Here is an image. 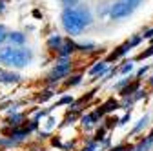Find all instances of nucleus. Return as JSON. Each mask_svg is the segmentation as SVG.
I'll use <instances>...</instances> for the list:
<instances>
[{
  "label": "nucleus",
  "instance_id": "nucleus-30",
  "mask_svg": "<svg viewBox=\"0 0 153 151\" xmlns=\"http://www.w3.org/2000/svg\"><path fill=\"white\" fill-rule=\"evenodd\" d=\"M119 2H128V0H119Z\"/></svg>",
  "mask_w": 153,
  "mask_h": 151
},
{
  "label": "nucleus",
  "instance_id": "nucleus-14",
  "mask_svg": "<svg viewBox=\"0 0 153 151\" xmlns=\"http://www.w3.org/2000/svg\"><path fill=\"white\" fill-rule=\"evenodd\" d=\"M133 71V62H126L122 67H120V73L122 75H128V73H131Z\"/></svg>",
  "mask_w": 153,
  "mask_h": 151
},
{
  "label": "nucleus",
  "instance_id": "nucleus-6",
  "mask_svg": "<svg viewBox=\"0 0 153 151\" xmlns=\"http://www.w3.org/2000/svg\"><path fill=\"white\" fill-rule=\"evenodd\" d=\"M99 117H100V115H99V111H95V113H89V115H84L80 122H82V126H84L86 129H89L95 122L99 120Z\"/></svg>",
  "mask_w": 153,
  "mask_h": 151
},
{
  "label": "nucleus",
  "instance_id": "nucleus-20",
  "mask_svg": "<svg viewBox=\"0 0 153 151\" xmlns=\"http://www.w3.org/2000/svg\"><path fill=\"white\" fill-rule=\"evenodd\" d=\"M7 38V33H6V27L4 26H0V44H2L4 40Z\"/></svg>",
  "mask_w": 153,
  "mask_h": 151
},
{
  "label": "nucleus",
  "instance_id": "nucleus-24",
  "mask_svg": "<svg viewBox=\"0 0 153 151\" xmlns=\"http://www.w3.org/2000/svg\"><path fill=\"white\" fill-rule=\"evenodd\" d=\"M128 120H129V113H128V115H124V117H122V118L119 120V124H126Z\"/></svg>",
  "mask_w": 153,
  "mask_h": 151
},
{
  "label": "nucleus",
  "instance_id": "nucleus-4",
  "mask_svg": "<svg viewBox=\"0 0 153 151\" xmlns=\"http://www.w3.org/2000/svg\"><path fill=\"white\" fill-rule=\"evenodd\" d=\"M131 11H133V7H131L128 2H117V4L109 9V15H111V18H124V16H128Z\"/></svg>",
  "mask_w": 153,
  "mask_h": 151
},
{
  "label": "nucleus",
  "instance_id": "nucleus-19",
  "mask_svg": "<svg viewBox=\"0 0 153 151\" xmlns=\"http://www.w3.org/2000/svg\"><path fill=\"white\" fill-rule=\"evenodd\" d=\"M60 2H62V6H64V7H73L76 2H79V0H60Z\"/></svg>",
  "mask_w": 153,
  "mask_h": 151
},
{
  "label": "nucleus",
  "instance_id": "nucleus-5",
  "mask_svg": "<svg viewBox=\"0 0 153 151\" xmlns=\"http://www.w3.org/2000/svg\"><path fill=\"white\" fill-rule=\"evenodd\" d=\"M73 51H76V44H75V42H71V40L62 42V46L59 47V55H60V56H64V58H66V56H69Z\"/></svg>",
  "mask_w": 153,
  "mask_h": 151
},
{
  "label": "nucleus",
  "instance_id": "nucleus-31",
  "mask_svg": "<svg viewBox=\"0 0 153 151\" xmlns=\"http://www.w3.org/2000/svg\"><path fill=\"white\" fill-rule=\"evenodd\" d=\"M151 86H153V78H151Z\"/></svg>",
  "mask_w": 153,
  "mask_h": 151
},
{
  "label": "nucleus",
  "instance_id": "nucleus-3",
  "mask_svg": "<svg viewBox=\"0 0 153 151\" xmlns=\"http://www.w3.org/2000/svg\"><path fill=\"white\" fill-rule=\"evenodd\" d=\"M71 71V64L68 62V60H62L60 64H56L55 67H53V71L49 73V82H56V80H60V78H64L66 75Z\"/></svg>",
  "mask_w": 153,
  "mask_h": 151
},
{
  "label": "nucleus",
  "instance_id": "nucleus-29",
  "mask_svg": "<svg viewBox=\"0 0 153 151\" xmlns=\"http://www.w3.org/2000/svg\"><path fill=\"white\" fill-rule=\"evenodd\" d=\"M53 124H55V118H49V120H48V127H51Z\"/></svg>",
  "mask_w": 153,
  "mask_h": 151
},
{
  "label": "nucleus",
  "instance_id": "nucleus-17",
  "mask_svg": "<svg viewBox=\"0 0 153 151\" xmlns=\"http://www.w3.org/2000/svg\"><path fill=\"white\" fill-rule=\"evenodd\" d=\"M80 78H82L80 75H76V77H71V78L68 80V86H76V84L80 82Z\"/></svg>",
  "mask_w": 153,
  "mask_h": 151
},
{
  "label": "nucleus",
  "instance_id": "nucleus-13",
  "mask_svg": "<svg viewBox=\"0 0 153 151\" xmlns=\"http://www.w3.org/2000/svg\"><path fill=\"white\" fill-rule=\"evenodd\" d=\"M22 120H24V115H15V117H11V118H9V124L16 127V126H20V122H22Z\"/></svg>",
  "mask_w": 153,
  "mask_h": 151
},
{
  "label": "nucleus",
  "instance_id": "nucleus-15",
  "mask_svg": "<svg viewBox=\"0 0 153 151\" xmlns=\"http://www.w3.org/2000/svg\"><path fill=\"white\" fill-rule=\"evenodd\" d=\"M146 122H148V117H142V118L139 120V124L135 126V129H133V133H137V131H140V129L146 126Z\"/></svg>",
  "mask_w": 153,
  "mask_h": 151
},
{
  "label": "nucleus",
  "instance_id": "nucleus-23",
  "mask_svg": "<svg viewBox=\"0 0 153 151\" xmlns=\"http://www.w3.org/2000/svg\"><path fill=\"white\" fill-rule=\"evenodd\" d=\"M109 151H128V146H117V147H113Z\"/></svg>",
  "mask_w": 153,
  "mask_h": 151
},
{
  "label": "nucleus",
  "instance_id": "nucleus-7",
  "mask_svg": "<svg viewBox=\"0 0 153 151\" xmlns=\"http://www.w3.org/2000/svg\"><path fill=\"white\" fill-rule=\"evenodd\" d=\"M7 38H9L13 44H16V46H22V44L26 42V35L20 33V31H13V33L7 35Z\"/></svg>",
  "mask_w": 153,
  "mask_h": 151
},
{
  "label": "nucleus",
  "instance_id": "nucleus-21",
  "mask_svg": "<svg viewBox=\"0 0 153 151\" xmlns=\"http://www.w3.org/2000/svg\"><path fill=\"white\" fill-rule=\"evenodd\" d=\"M97 147H99V144H97V142H91V144H89V146H86L82 151H97Z\"/></svg>",
  "mask_w": 153,
  "mask_h": 151
},
{
  "label": "nucleus",
  "instance_id": "nucleus-22",
  "mask_svg": "<svg viewBox=\"0 0 153 151\" xmlns=\"http://www.w3.org/2000/svg\"><path fill=\"white\" fill-rule=\"evenodd\" d=\"M71 102H73V98H71V97H64V98H60L59 106H62V104H71Z\"/></svg>",
  "mask_w": 153,
  "mask_h": 151
},
{
  "label": "nucleus",
  "instance_id": "nucleus-1",
  "mask_svg": "<svg viewBox=\"0 0 153 151\" xmlns=\"http://www.w3.org/2000/svg\"><path fill=\"white\" fill-rule=\"evenodd\" d=\"M93 20V16L89 13V9L86 6H79V7H66L62 13V26L66 29L68 35L76 36L84 31L86 26H89Z\"/></svg>",
  "mask_w": 153,
  "mask_h": 151
},
{
  "label": "nucleus",
  "instance_id": "nucleus-8",
  "mask_svg": "<svg viewBox=\"0 0 153 151\" xmlns=\"http://www.w3.org/2000/svg\"><path fill=\"white\" fill-rule=\"evenodd\" d=\"M106 69H108V62H99L95 67H91V69H89V75H91V77H97V75H104V73H106Z\"/></svg>",
  "mask_w": 153,
  "mask_h": 151
},
{
  "label": "nucleus",
  "instance_id": "nucleus-28",
  "mask_svg": "<svg viewBox=\"0 0 153 151\" xmlns=\"http://www.w3.org/2000/svg\"><path fill=\"white\" fill-rule=\"evenodd\" d=\"M51 95H53V93H51V91H48V93H46V95H44V97H40V100H48V98H49Z\"/></svg>",
  "mask_w": 153,
  "mask_h": 151
},
{
  "label": "nucleus",
  "instance_id": "nucleus-25",
  "mask_svg": "<svg viewBox=\"0 0 153 151\" xmlns=\"http://www.w3.org/2000/svg\"><path fill=\"white\" fill-rule=\"evenodd\" d=\"M139 2H140V0H128V4H129L131 7H135V6H137Z\"/></svg>",
  "mask_w": 153,
  "mask_h": 151
},
{
  "label": "nucleus",
  "instance_id": "nucleus-12",
  "mask_svg": "<svg viewBox=\"0 0 153 151\" xmlns=\"http://www.w3.org/2000/svg\"><path fill=\"white\" fill-rule=\"evenodd\" d=\"M117 107H119V104L111 100V102H108L106 106H102V107L99 109V115H104V113H108V111H113V109H117Z\"/></svg>",
  "mask_w": 153,
  "mask_h": 151
},
{
  "label": "nucleus",
  "instance_id": "nucleus-10",
  "mask_svg": "<svg viewBox=\"0 0 153 151\" xmlns=\"http://www.w3.org/2000/svg\"><path fill=\"white\" fill-rule=\"evenodd\" d=\"M131 49V46H129V42L128 44H124V46H120L117 51H113L111 55H109V60H115V58H119V56H122V55H126L128 51Z\"/></svg>",
  "mask_w": 153,
  "mask_h": 151
},
{
  "label": "nucleus",
  "instance_id": "nucleus-9",
  "mask_svg": "<svg viewBox=\"0 0 153 151\" xmlns=\"http://www.w3.org/2000/svg\"><path fill=\"white\" fill-rule=\"evenodd\" d=\"M18 75L16 73H2L0 75V82L2 84H13V82H18Z\"/></svg>",
  "mask_w": 153,
  "mask_h": 151
},
{
  "label": "nucleus",
  "instance_id": "nucleus-11",
  "mask_svg": "<svg viewBox=\"0 0 153 151\" xmlns=\"http://www.w3.org/2000/svg\"><path fill=\"white\" fill-rule=\"evenodd\" d=\"M60 46H62V38H60L59 35H53L51 38L48 40V47H49L51 51H55V49H59Z\"/></svg>",
  "mask_w": 153,
  "mask_h": 151
},
{
  "label": "nucleus",
  "instance_id": "nucleus-27",
  "mask_svg": "<svg viewBox=\"0 0 153 151\" xmlns=\"http://www.w3.org/2000/svg\"><path fill=\"white\" fill-rule=\"evenodd\" d=\"M146 71H148V67L144 66V67H140V69H139V73H137V75H139V77H142V75H144Z\"/></svg>",
  "mask_w": 153,
  "mask_h": 151
},
{
  "label": "nucleus",
  "instance_id": "nucleus-16",
  "mask_svg": "<svg viewBox=\"0 0 153 151\" xmlns=\"http://www.w3.org/2000/svg\"><path fill=\"white\" fill-rule=\"evenodd\" d=\"M137 87H139V84H133V86H129V87H126V89L122 91V95H124V97H128V95H131V91H135Z\"/></svg>",
  "mask_w": 153,
  "mask_h": 151
},
{
  "label": "nucleus",
  "instance_id": "nucleus-26",
  "mask_svg": "<svg viewBox=\"0 0 153 151\" xmlns=\"http://www.w3.org/2000/svg\"><path fill=\"white\" fill-rule=\"evenodd\" d=\"M144 36H146V38H151V36H153V29H148V31L144 33Z\"/></svg>",
  "mask_w": 153,
  "mask_h": 151
},
{
  "label": "nucleus",
  "instance_id": "nucleus-18",
  "mask_svg": "<svg viewBox=\"0 0 153 151\" xmlns=\"http://www.w3.org/2000/svg\"><path fill=\"white\" fill-rule=\"evenodd\" d=\"M151 55H153V46H151V47H149L148 51L140 53V55H139V58H140V60H144V58H148V56H151Z\"/></svg>",
  "mask_w": 153,
  "mask_h": 151
},
{
  "label": "nucleus",
  "instance_id": "nucleus-2",
  "mask_svg": "<svg viewBox=\"0 0 153 151\" xmlns=\"http://www.w3.org/2000/svg\"><path fill=\"white\" fill-rule=\"evenodd\" d=\"M33 53L26 47H2L0 49V62L11 67H24L31 62Z\"/></svg>",
  "mask_w": 153,
  "mask_h": 151
}]
</instances>
